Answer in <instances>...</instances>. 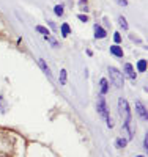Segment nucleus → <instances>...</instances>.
I'll use <instances>...</instances> for the list:
<instances>
[{"instance_id": "obj_1", "label": "nucleus", "mask_w": 148, "mask_h": 157, "mask_svg": "<svg viewBox=\"0 0 148 157\" xmlns=\"http://www.w3.org/2000/svg\"><path fill=\"white\" fill-rule=\"evenodd\" d=\"M118 113L123 115V118H125V129L129 135L128 140H132L134 134H132V127H131V107L125 98H120V101H118Z\"/></svg>"}, {"instance_id": "obj_2", "label": "nucleus", "mask_w": 148, "mask_h": 157, "mask_svg": "<svg viewBox=\"0 0 148 157\" xmlns=\"http://www.w3.org/2000/svg\"><path fill=\"white\" fill-rule=\"evenodd\" d=\"M96 110H98V115L102 118V121L107 124V127L112 129L114 127V121H112V116H110V112H109V105L104 99V96H98L96 99Z\"/></svg>"}, {"instance_id": "obj_3", "label": "nucleus", "mask_w": 148, "mask_h": 157, "mask_svg": "<svg viewBox=\"0 0 148 157\" xmlns=\"http://www.w3.org/2000/svg\"><path fill=\"white\" fill-rule=\"evenodd\" d=\"M107 72H109V83H112L115 88H123L125 85V77H123V72H120V69L114 68V66H109L107 68Z\"/></svg>"}, {"instance_id": "obj_4", "label": "nucleus", "mask_w": 148, "mask_h": 157, "mask_svg": "<svg viewBox=\"0 0 148 157\" xmlns=\"http://www.w3.org/2000/svg\"><path fill=\"white\" fill-rule=\"evenodd\" d=\"M123 77L129 78V80H136V78H137L136 68H134L131 63H125V66H123Z\"/></svg>"}, {"instance_id": "obj_5", "label": "nucleus", "mask_w": 148, "mask_h": 157, "mask_svg": "<svg viewBox=\"0 0 148 157\" xmlns=\"http://www.w3.org/2000/svg\"><path fill=\"white\" fill-rule=\"evenodd\" d=\"M136 112L139 115V118L142 121H146L148 120V112H146V107L142 101H136Z\"/></svg>"}, {"instance_id": "obj_6", "label": "nucleus", "mask_w": 148, "mask_h": 157, "mask_svg": "<svg viewBox=\"0 0 148 157\" xmlns=\"http://www.w3.org/2000/svg\"><path fill=\"white\" fill-rule=\"evenodd\" d=\"M93 36H95V39H104L107 36V30L102 27V25L95 24L93 25Z\"/></svg>"}, {"instance_id": "obj_7", "label": "nucleus", "mask_w": 148, "mask_h": 157, "mask_svg": "<svg viewBox=\"0 0 148 157\" xmlns=\"http://www.w3.org/2000/svg\"><path fill=\"white\" fill-rule=\"evenodd\" d=\"M36 63H38V66L41 68V71L46 74V77L52 80V78H54V75H52V71H50V68L47 66V63L44 61V58H38V60H36Z\"/></svg>"}, {"instance_id": "obj_8", "label": "nucleus", "mask_w": 148, "mask_h": 157, "mask_svg": "<svg viewBox=\"0 0 148 157\" xmlns=\"http://www.w3.org/2000/svg\"><path fill=\"white\" fill-rule=\"evenodd\" d=\"M109 85H110V83H109V80H107L106 77H102L101 80H99V94H101V96H106L107 93H109V90H110Z\"/></svg>"}, {"instance_id": "obj_9", "label": "nucleus", "mask_w": 148, "mask_h": 157, "mask_svg": "<svg viewBox=\"0 0 148 157\" xmlns=\"http://www.w3.org/2000/svg\"><path fill=\"white\" fill-rule=\"evenodd\" d=\"M110 54H112L114 57H117V58H123L125 52H123V49L120 47V46H117V44H112V46H110Z\"/></svg>"}, {"instance_id": "obj_10", "label": "nucleus", "mask_w": 148, "mask_h": 157, "mask_svg": "<svg viewBox=\"0 0 148 157\" xmlns=\"http://www.w3.org/2000/svg\"><path fill=\"white\" fill-rule=\"evenodd\" d=\"M35 30H36L38 33H41V35H43V38L46 39V41L50 38V32H49V29H47V27H44V25H36Z\"/></svg>"}, {"instance_id": "obj_11", "label": "nucleus", "mask_w": 148, "mask_h": 157, "mask_svg": "<svg viewBox=\"0 0 148 157\" xmlns=\"http://www.w3.org/2000/svg\"><path fill=\"white\" fill-rule=\"evenodd\" d=\"M128 138H125V137H118L117 140H115V148L117 149H123V148H126V145H128Z\"/></svg>"}, {"instance_id": "obj_12", "label": "nucleus", "mask_w": 148, "mask_h": 157, "mask_svg": "<svg viewBox=\"0 0 148 157\" xmlns=\"http://www.w3.org/2000/svg\"><path fill=\"white\" fill-rule=\"evenodd\" d=\"M60 33H62L63 38H66V36H70V35H71V27H70V24H68V22H63V24H62Z\"/></svg>"}, {"instance_id": "obj_13", "label": "nucleus", "mask_w": 148, "mask_h": 157, "mask_svg": "<svg viewBox=\"0 0 148 157\" xmlns=\"http://www.w3.org/2000/svg\"><path fill=\"white\" fill-rule=\"evenodd\" d=\"M146 68H148V64H146V60H139L137 61V71L139 72H146Z\"/></svg>"}, {"instance_id": "obj_14", "label": "nucleus", "mask_w": 148, "mask_h": 157, "mask_svg": "<svg viewBox=\"0 0 148 157\" xmlns=\"http://www.w3.org/2000/svg\"><path fill=\"white\" fill-rule=\"evenodd\" d=\"M66 78H68V71H66V69H62V71H60V77H58L60 85H66Z\"/></svg>"}, {"instance_id": "obj_15", "label": "nucleus", "mask_w": 148, "mask_h": 157, "mask_svg": "<svg viewBox=\"0 0 148 157\" xmlns=\"http://www.w3.org/2000/svg\"><path fill=\"white\" fill-rule=\"evenodd\" d=\"M63 10H65V6H63L62 3L54 6V13H55V16H58V17H60V16H63V13H65Z\"/></svg>"}, {"instance_id": "obj_16", "label": "nucleus", "mask_w": 148, "mask_h": 157, "mask_svg": "<svg viewBox=\"0 0 148 157\" xmlns=\"http://www.w3.org/2000/svg\"><path fill=\"white\" fill-rule=\"evenodd\" d=\"M118 24H120V27H122L123 30H128V29H129V25H128L125 16H120V17H118Z\"/></svg>"}, {"instance_id": "obj_17", "label": "nucleus", "mask_w": 148, "mask_h": 157, "mask_svg": "<svg viewBox=\"0 0 148 157\" xmlns=\"http://www.w3.org/2000/svg\"><path fill=\"white\" fill-rule=\"evenodd\" d=\"M79 6L84 13H87L88 11V0H79Z\"/></svg>"}, {"instance_id": "obj_18", "label": "nucleus", "mask_w": 148, "mask_h": 157, "mask_svg": "<svg viewBox=\"0 0 148 157\" xmlns=\"http://www.w3.org/2000/svg\"><path fill=\"white\" fill-rule=\"evenodd\" d=\"M122 35H120V32H115L114 33V44H117V46H120V44H122Z\"/></svg>"}, {"instance_id": "obj_19", "label": "nucleus", "mask_w": 148, "mask_h": 157, "mask_svg": "<svg viewBox=\"0 0 148 157\" xmlns=\"http://www.w3.org/2000/svg\"><path fill=\"white\" fill-rule=\"evenodd\" d=\"M77 19H79L80 22H88V16H87V14H82V13H80V14H77Z\"/></svg>"}, {"instance_id": "obj_20", "label": "nucleus", "mask_w": 148, "mask_h": 157, "mask_svg": "<svg viewBox=\"0 0 148 157\" xmlns=\"http://www.w3.org/2000/svg\"><path fill=\"white\" fill-rule=\"evenodd\" d=\"M47 41H49V43L52 44V47H55V49H57V47L60 46V44H58V41H55V39H54V38H49Z\"/></svg>"}, {"instance_id": "obj_21", "label": "nucleus", "mask_w": 148, "mask_h": 157, "mask_svg": "<svg viewBox=\"0 0 148 157\" xmlns=\"http://www.w3.org/2000/svg\"><path fill=\"white\" fill-rule=\"evenodd\" d=\"M47 24H49V27H50V30H54V32H57V25H55V22H52V21H47Z\"/></svg>"}, {"instance_id": "obj_22", "label": "nucleus", "mask_w": 148, "mask_h": 157, "mask_svg": "<svg viewBox=\"0 0 148 157\" xmlns=\"http://www.w3.org/2000/svg\"><path fill=\"white\" fill-rule=\"evenodd\" d=\"M129 39H131V41H134V43H140V39L137 36H134V35H129Z\"/></svg>"}, {"instance_id": "obj_23", "label": "nucleus", "mask_w": 148, "mask_h": 157, "mask_svg": "<svg viewBox=\"0 0 148 157\" xmlns=\"http://www.w3.org/2000/svg\"><path fill=\"white\" fill-rule=\"evenodd\" d=\"M117 2L122 5V6H128V0H117Z\"/></svg>"}, {"instance_id": "obj_24", "label": "nucleus", "mask_w": 148, "mask_h": 157, "mask_svg": "<svg viewBox=\"0 0 148 157\" xmlns=\"http://www.w3.org/2000/svg\"><path fill=\"white\" fill-rule=\"evenodd\" d=\"M102 22H104V25H107V29L110 27V24H109V17H102Z\"/></svg>"}, {"instance_id": "obj_25", "label": "nucleus", "mask_w": 148, "mask_h": 157, "mask_svg": "<svg viewBox=\"0 0 148 157\" xmlns=\"http://www.w3.org/2000/svg\"><path fill=\"white\" fill-rule=\"evenodd\" d=\"M143 148H145V151L148 149V140H146V135H145V138H143Z\"/></svg>"}, {"instance_id": "obj_26", "label": "nucleus", "mask_w": 148, "mask_h": 157, "mask_svg": "<svg viewBox=\"0 0 148 157\" xmlns=\"http://www.w3.org/2000/svg\"><path fill=\"white\" fill-rule=\"evenodd\" d=\"M85 54H87L88 57H93V52H91L90 49H87V50H85Z\"/></svg>"}, {"instance_id": "obj_27", "label": "nucleus", "mask_w": 148, "mask_h": 157, "mask_svg": "<svg viewBox=\"0 0 148 157\" xmlns=\"http://www.w3.org/2000/svg\"><path fill=\"white\" fill-rule=\"evenodd\" d=\"M136 157H143V155H136Z\"/></svg>"}]
</instances>
